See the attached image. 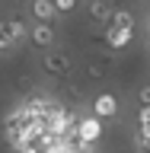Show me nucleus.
<instances>
[{
  "instance_id": "nucleus-1",
  "label": "nucleus",
  "mask_w": 150,
  "mask_h": 153,
  "mask_svg": "<svg viewBox=\"0 0 150 153\" xmlns=\"http://www.w3.org/2000/svg\"><path fill=\"white\" fill-rule=\"evenodd\" d=\"M77 137L83 143H99V137H102V118L99 115H83L80 121H77Z\"/></svg>"
},
{
  "instance_id": "nucleus-2",
  "label": "nucleus",
  "mask_w": 150,
  "mask_h": 153,
  "mask_svg": "<svg viewBox=\"0 0 150 153\" xmlns=\"http://www.w3.org/2000/svg\"><path fill=\"white\" fill-rule=\"evenodd\" d=\"M42 70L48 76H64V74H70V57L64 51H51L48 48L45 54H42Z\"/></svg>"
},
{
  "instance_id": "nucleus-3",
  "label": "nucleus",
  "mask_w": 150,
  "mask_h": 153,
  "mask_svg": "<svg viewBox=\"0 0 150 153\" xmlns=\"http://www.w3.org/2000/svg\"><path fill=\"white\" fill-rule=\"evenodd\" d=\"M29 42H32L38 51H48V48L54 45V29H51V22H35V26L29 29Z\"/></svg>"
},
{
  "instance_id": "nucleus-4",
  "label": "nucleus",
  "mask_w": 150,
  "mask_h": 153,
  "mask_svg": "<svg viewBox=\"0 0 150 153\" xmlns=\"http://www.w3.org/2000/svg\"><path fill=\"white\" fill-rule=\"evenodd\" d=\"M29 13H32L35 22H54V19L61 16L54 10V0H32V3H29Z\"/></svg>"
},
{
  "instance_id": "nucleus-5",
  "label": "nucleus",
  "mask_w": 150,
  "mask_h": 153,
  "mask_svg": "<svg viewBox=\"0 0 150 153\" xmlns=\"http://www.w3.org/2000/svg\"><path fill=\"white\" fill-rule=\"evenodd\" d=\"M93 115H99V118H115V115H118V99H115L112 93H99L93 99Z\"/></svg>"
},
{
  "instance_id": "nucleus-6",
  "label": "nucleus",
  "mask_w": 150,
  "mask_h": 153,
  "mask_svg": "<svg viewBox=\"0 0 150 153\" xmlns=\"http://www.w3.org/2000/svg\"><path fill=\"white\" fill-rule=\"evenodd\" d=\"M112 3H105V0H90L86 3V16L93 19V22H99V26H105V22H112Z\"/></svg>"
},
{
  "instance_id": "nucleus-7",
  "label": "nucleus",
  "mask_w": 150,
  "mask_h": 153,
  "mask_svg": "<svg viewBox=\"0 0 150 153\" xmlns=\"http://www.w3.org/2000/svg\"><path fill=\"white\" fill-rule=\"evenodd\" d=\"M131 38H134V29H122V26H109V29H105V42H109V48H112V51L125 48Z\"/></svg>"
},
{
  "instance_id": "nucleus-8",
  "label": "nucleus",
  "mask_w": 150,
  "mask_h": 153,
  "mask_svg": "<svg viewBox=\"0 0 150 153\" xmlns=\"http://www.w3.org/2000/svg\"><path fill=\"white\" fill-rule=\"evenodd\" d=\"M7 29H10V35L16 38V45H22V42L29 38V29H32V26H29L22 16H16V13H13V16H7Z\"/></svg>"
},
{
  "instance_id": "nucleus-9",
  "label": "nucleus",
  "mask_w": 150,
  "mask_h": 153,
  "mask_svg": "<svg viewBox=\"0 0 150 153\" xmlns=\"http://www.w3.org/2000/svg\"><path fill=\"white\" fill-rule=\"evenodd\" d=\"M109 26H122V29H134V13H131V10H125V7L112 10V22H109Z\"/></svg>"
},
{
  "instance_id": "nucleus-10",
  "label": "nucleus",
  "mask_w": 150,
  "mask_h": 153,
  "mask_svg": "<svg viewBox=\"0 0 150 153\" xmlns=\"http://www.w3.org/2000/svg\"><path fill=\"white\" fill-rule=\"evenodd\" d=\"M13 48H16V38L10 35L7 19H3V22H0V54H3V51H13Z\"/></svg>"
},
{
  "instance_id": "nucleus-11",
  "label": "nucleus",
  "mask_w": 150,
  "mask_h": 153,
  "mask_svg": "<svg viewBox=\"0 0 150 153\" xmlns=\"http://www.w3.org/2000/svg\"><path fill=\"white\" fill-rule=\"evenodd\" d=\"M77 3H80V0H54V10L61 13V16H67V13L77 10Z\"/></svg>"
},
{
  "instance_id": "nucleus-12",
  "label": "nucleus",
  "mask_w": 150,
  "mask_h": 153,
  "mask_svg": "<svg viewBox=\"0 0 150 153\" xmlns=\"http://www.w3.org/2000/svg\"><path fill=\"white\" fill-rule=\"evenodd\" d=\"M16 153H42V147H38L35 140H32V143H19V147H16Z\"/></svg>"
},
{
  "instance_id": "nucleus-13",
  "label": "nucleus",
  "mask_w": 150,
  "mask_h": 153,
  "mask_svg": "<svg viewBox=\"0 0 150 153\" xmlns=\"http://www.w3.org/2000/svg\"><path fill=\"white\" fill-rule=\"evenodd\" d=\"M134 143L141 147V153H150V140L144 137V134H137V131H134Z\"/></svg>"
},
{
  "instance_id": "nucleus-14",
  "label": "nucleus",
  "mask_w": 150,
  "mask_h": 153,
  "mask_svg": "<svg viewBox=\"0 0 150 153\" xmlns=\"http://www.w3.org/2000/svg\"><path fill=\"white\" fill-rule=\"evenodd\" d=\"M137 99H141V105H150V83H144L137 89Z\"/></svg>"
},
{
  "instance_id": "nucleus-15",
  "label": "nucleus",
  "mask_w": 150,
  "mask_h": 153,
  "mask_svg": "<svg viewBox=\"0 0 150 153\" xmlns=\"http://www.w3.org/2000/svg\"><path fill=\"white\" fill-rule=\"evenodd\" d=\"M150 121V105H141L137 108V124H147Z\"/></svg>"
},
{
  "instance_id": "nucleus-16",
  "label": "nucleus",
  "mask_w": 150,
  "mask_h": 153,
  "mask_svg": "<svg viewBox=\"0 0 150 153\" xmlns=\"http://www.w3.org/2000/svg\"><path fill=\"white\" fill-rule=\"evenodd\" d=\"M137 134H144V137L150 140V121H147V124H137Z\"/></svg>"
},
{
  "instance_id": "nucleus-17",
  "label": "nucleus",
  "mask_w": 150,
  "mask_h": 153,
  "mask_svg": "<svg viewBox=\"0 0 150 153\" xmlns=\"http://www.w3.org/2000/svg\"><path fill=\"white\" fill-rule=\"evenodd\" d=\"M122 153H131V150H122Z\"/></svg>"
}]
</instances>
